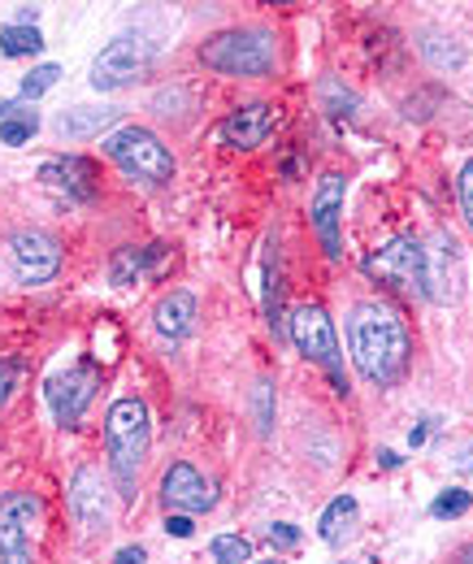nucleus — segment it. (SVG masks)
I'll list each match as a JSON object with an SVG mask.
<instances>
[{"mask_svg": "<svg viewBox=\"0 0 473 564\" xmlns=\"http://www.w3.org/2000/svg\"><path fill=\"white\" fill-rule=\"evenodd\" d=\"M57 78H62V66H40V70H31L22 78V91H18V96H22V100H40Z\"/></svg>", "mask_w": 473, "mask_h": 564, "instance_id": "a878e982", "label": "nucleus"}, {"mask_svg": "<svg viewBox=\"0 0 473 564\" xmlns=\"http://www.w3.org/2000/svg\"><path fill=\"white\" fill-rule=\"evenodd\" d=\"M161 503H165V512H187V517L192 512H208L213 508V482L204 478L196 465L179 460L161 478Z\"/></svg>", "mask_w": 473, "mask_h": 564, "instance_id": "4468645a", "label": "nucleus"}, {"mask_svg": "<svg viewBox=\"0 0 473 564\" xmlns=\"http://www.w3.org/2000/svg\"><path fill=\"white\" fill-rule=\"evenodd\" d=\"M165 530H170L174 539H192V530H196V525H192V517H187V512H170V517H165Z\"/></svg>", "mask_w": 473, "mask_h": 564, "instance_id": "7c9ffc66", "label": "nucleus"}, {"mask_svg": "<svg viewBox=\"0 0 473 564\" xmlns=\"http://www.w3.org/2000/svg\"><path fill=\"white\" fill-rule=\"evenodd\" d=\"M465 286V248L452 230H434L421 243V291L434 304H456Z\"/></svg>", "mask_w": 473, "mask_h": 564, "instance_id": "39448f33", "label": "nucleus"}, {"mask_svg": "<svg viewBox=\"0 0 473 564\" xmlns=\"http://www.w3.org/2000/svg\"><path fill=\"white\" fill-rule=\"evenodd\" d=\"M291 339L304 360L322 365L331 378H335V391H347V378H343V352H338V335H335V322L322 304H300L291 313Z\"/></svg>", "mask_w": 473, "mask_h": 564, "instance_id": "423d86ee", "label": "nucleus"}, {"mask_svg": "<svg viewBox=\"0 0 473 564\" xmlns=\"http://www.w3.org/2000/svg\"><path fill=\"white\" fill-rule=\"evenodd\" d=\"M252 409H257V430L270 434L273 430V387L270 382H257V391H252Z\"/></svg>", "mask_w": 473, "mask_h": 564, "instance_id": "bb28decb", "label": "nucleus"}, {"mask_svg": "<svg viewBox=\"0 0 473 564\" xmlns=\"http://www.w3.org/2000/svg\"><path fill=\"white\" fill-rule=\"evenodd\" d=\"M165 257H170V252H165L161 243H152V248H122V252H114L109 279H114V286H136L139 279L157 274Z\"/></svg>", "mask_w": 473, "mask_h": 564, "instance_id": "a211bd4d", "label": "nucleus"}, {"mask_svg": "<svg viewBox=\"0 0 473 564\" xmlns=\"http://www.w3.org/2000/svg\"><path fill=\"white\" fill-rule=\"evenodd\" d=\"M105 447H109V469H114L118 495L131 503L139 491V469H143L148 447H152V417H148V404L139 395L114 400V409L105 417Z\"/></svg>", "mask_w": 473, "mask_h": 564, "instance_id": "f03ea898", "label": "nucleus"}, {"mask_svg": "<svg viewBox=\"0 0 473 564\" xmlns=\"http://www.w3.org/2000/svg\"><path fill=\"white\" fill-rule=\"evenodd\" d=\"M273 127H278V113H273L270 105H244V109H235L226 122H222V143L226 148H239V152H248V148H261V143L273 135Z\"/></svg>", "mask_w": 473, "mask_h": 564, "instance_id": "2eb2a0df", "label": "nucleus"}, {"mask_svg": "<svg viewBox=\"0 0 473 564\" xmlns=\"http://www.w3.org/2000/svg\"><path fill=\"white\" fill-rule=\"evenodd\" d=\"M100 148H105L109 161L122 165L127 178H139V183H148V187H165V183L174 178V156H170V148L157 140L152 131H143V127H122L118 135H109Z\"/></svg>", "mask_w": 473, "mask_h": 564, "instance_id": "20e7f679", "label": "nucleus"}, {"mask_svg": "<svg viewBox=\"0 0 473 564\" xmlns=\"http://www.w3.org/2000/svg\"><path fill=\"white\" fill-rule=\"evenodd\" d=\"M347 348H352L356 369L374 387H396L412 356L405 313L387 300H356L347 308Z\"/></svg>", "mask_w": 473, "mask_h": 564, "instance_id": "f257e3e1", "label": "nucleus"}, {"mask_svg": "<svg viewBox=\"0 0 473 564\" xmlns=\"http://www.w3.org/2000/svg\"><path fill=\"white\" fill-rule=\"evenodd\" d=\"M96 391H100V369H96L92 360H78V365H69V369L53 373V378L44 382L49 409H53L57 425H66V430L83 422V413L92 409Z\"/></svg>", "mask_w": 473, "mask_h": 564, "instance_id": "1a4fd4ad", "label": "nucleus"}, {"mask_svg": "<svg viewBox=\"0 0 473 564\" xmlns=\"http://www.w3.org/2000/svg\"><path fill=\"white\" fill-rule=\"evenodd\" d=\"M40 48H44V35H40L35 26H18V22H13V26L0 31V53H4V57H35Z\"/></svg>", "mask_w": 473, "mask_h": 564, "instance_id": "412c9836", "label": "nucleus"}, {"mask_svg": "<svg viewBox=\"0 0 473 564\" xmlns=\"http://www.w3.org/2000/svg\"><path fill=\"white\" fill-rule=\"evenodd\" d=\"M278 248H270V261H266V317H270V330L282 339L287 326H282V286H278Z\"/></svg>", "mask_w": 473, "mask_h": 564, "instance_id": "4be33fe9", "label": "nucleus"}, {"mask_svg": "<svg viewBox=\"0 0 473 564\" xmlns=\"http://www.w3.org/2000/svg\"><path fill=\"white\" fill-rule=\"evenodd\" d=\"M352 564H374V561H352Z\"/></svg>", "mask_w": 473, "mask_h": 564, "instance_id": "c9c22d12", "label": "nucleus"}, {"mask_svg": "<svg viewBox=\"0 0 473 564\" xmlns=\"http://www.w3.org/2000/svg\"><path fill=\"white\" fill-rule=\"evenodd\" d=\"M261 564H278V561H261Z\"/></svg>", "mask_w": 473, "mask_h": 564, "instance_id": "e433bc0d", "label": "nucleus"}, {"mask_svg": "<svg viewBox=\"0 0 473 564\" xmlns=\"http://www.w3.org/2000/svg\"><path fill=\"white\" fill-rule=\"evenodd\" d=\"M118 118H122V109H114V105H78V109H69V113L57 118V131L66 140H92L105 127H114Z\"/></svg>", "mask_w": 473, "mask_h": 564, "instance_id": "6ab92c4d", "label": "nucleus"}, {"mask_svg": "<svg viewBox=\"0 0 473 564\" xmlns=\"http://www.w3.org/2000/svg\"><path fill=\"white\" fill-rule=\"evenodd\" d=\"M356 517H361V508H356V499L352 495H338L335 503L322 512V521H318V530H322V543H331L338 547L347 534H352V525H356Z\"/></svg>", "mask_w": 473, "mask_h": 564, "instance_id": "aec40b11", "label": "nucleus"}, {"mask_svg": "<svg viewBox=\"0 0 473 564\" xmlns=\"http://www.w3.org/2000/svg\"><path fill=\"white\" fill-rule=\"evenodd\" d=\"M40 183L53 196H66V200H92L96 196V174H92V165L83 156H53V161H44Z\"/></svg>", "mask_w": 473, "mask_h": 564, "instance_id": "dca6fc26", "label": "nucleus"}, {"mask_svg": "<svg viewBox=\"0 0 473 564\" xmlns=\"http://www.w3.org/2000/svg\"><path fill=\"white\" fill-rule=\"evenodd\" d=\"M9 248H13V265H18V282L22 286H40V282L57 279L62 243L49 230H18Z\"/></svg>", "mask_w": 473, "mask_h": 564, "instance_id": "f8f14e48", "label": "nucleus"}, {"mask_svg": "<svg viewBox=\"0 0 473 564\" xmlns=\"http://www.w3.org/2000/svg\"><path fill=\"white\" fill-rule=\"evenodd\" d=\"M69 517L78 525L83 539H96L109 530L114 521V499H109V482L100 478L96 465H78L69 478Z\"/></svg>", "mask_w": 473, "mask_h": 564, "instance_id": "9d476101", "label": "nucleus"}, {"mask_svg": "<svg viewBox=\"0 0 473 564\" xmlns=\"http://www.w3.org/2000/svg\"><path fill=\"white\" fill-rule=\"evenodd\" d=\"M270 543L282 547V552H291V547H300V530L291 521H278V525H270Z\"/></svg>", "mask_w": 473, "mask_h": 564, "instance_id": "c85d7f7f", "label": "nucleus"}, {"mask_svg": "<svg viewBox=\"0 0 473 564\" xmlns=\"http://www.w3.org/2000/svg\"><path fill=\"white\" fill-rule=\"evenodd\" d=\"M461 564H473V547H465V552H461Z\"/></svg>", "mask_w": 473, "mask_h": 564, "instance_id": "f704fd0d", "label": "nucleus"}, {"mask_svg": "<svg viewBox=\"0 0 473 564\" xmlns=\"http://www.w3.org/2000/svg\"><path fill=\"white\" fill-rule=\"evenodd\" d=\"M309 217H313V230L326 248V257L338 261L343 257V174H326L309 200Z\"/></svg>", "mask_w": 473, "mask_h": 564, "instance_id": "ddd939ff", "label": "nucleus"}, {"mask_svg": "<svg viewBox=\"0 0 473 564\" xmlns=\"http://www.w3.org/2000/svg\"><path fill=\"white\" fill-rule=\"evenodd\" d=\"M456 469H461V474H473V443L456 456Z\"/></svg>", "mask_w": 473, "mask_h": 564, "instance_id": "473e14b6", "label": "nucleus"}, {"mask_svg": "<svg viewBox=\"0 0 473 564\" xmlns=\"http://www.w3.org/2000/svg\"><path fill=\"white\" fill-rule=\"evenodd\" d=\"M365 279H374L378 286H391V291H405V295H421V243L412 235H400L391 243H383L378 252H369L361 261Z\"/></svg>", "mask_w": 473, "mask_h": 564, "instance_id": "6e6552de", "label": "nucleus"}, {"mask_svg": "<svg viewBox=\"0 0 473 564\" xmlns=\"http://www.w3.org/2000/svg\"><path fill=\"white\" fill-rule=\"evenodd\" d=\"M148 561V552L143 547H122L118 556H114V564H143Z\"/></svg>", "mask_w": 473, "mask_h": 564, "instance_id": "2f4dec72", "label": "nucleus"}, {"mask_svg": "<svg viewBox=\"0 0 473 564\" xmlns=\"http://www.w3.org/2000/svg\"><path fill=\"white\" fill-rule=\"evenodd\" d=\"M40 512H44L40 495L31 491L0 495V564H31Z\"/></svg>", "mask_w": 473, "mask_h": 564, "instance_id": "0eeeda50", "label": "nucleus"}, {"mask_svg": "<svg viewBox=\"0 0 473 564\" xmlns=\"http://www.w3.org/2000/svg\"><path fill=\"white\" fill-rule=\"evenodd\" d=\"M456 196H461L465 221L473 226V161H465V170H461V178H456Z\"/></svg>", "mask_w": 473, "mask_h": 564, "instance_id": "cd10ccee", "label": "nucleus"}, {"mask_svg": "<svg viewBox=\"0 0 473 564\" xmlns=\"http://www.w3.org/2000/svg\"><path fill=\"white\" fill-rule=\"evenodd\" d=\"M470 508H473V495L461 491V487L443 491L439 499H434V503H430V512H434V517H448V521H452V517H465Z\"/></svg>", "mask_w": 473, "mask_h": 564, "instance_id": "393cba45", "label": "nucleus"}, {"mask_svg": "<svg viewBox=\"0 0 473 564\" xmlns=\"http://www.w3.org/2000/svg\"><path fill=\"white\" fill-rule=\"evenodd\" d=\"M201 62L217 74H239V78H261L278 66V44L261 26H235L222 35H208L201 44Z\"/></svg>", "mask_w": 473, "mask_h": 564, "instance_id": "7ed1b4c3", "label": "nucleus"}, {"mask_svg": "<svg viewBox=\"0 0 473 564\" xmlns=\"http://www.w3.org/2000/svg\"><path fill=\"white\" fill-rule=\"evenodd\" d=\"M152 326L161 335V344H183L196 326V295L192 291H170L157 300V313H152Z\"/></svg>", "mask_w": 473, "mask_h": 564, "instance_id": "f3484780", "label": "nucleus"}, {"mask_svg": "<svg viewBox=\"0 0 473 564\" xmlns=\"http://www.w3.org/2000/svg\"><path fill=\"white\" fill-rule=\"evenodd\" d=\"M13 387H18V365H13V360H4V365H0V409L9 404Z\"/></svg>", "mask_w": 473, "mask_h": 564, "instance_id": "c756f323", "label": "nucleus"}, {"mask_svg": "<svg viewBox=\"0 0 473 564\" xmlns=\"http://www.w3.org/2000/svg\"><path fill=\"white\" fill-rule=\"evenodd\" d=\"M378 460H383V469H396V465H400V456H396V452H378Z\"/></svg>", "mask_w": 473, "mask_h": 564, "instance_id": "72a5a7b5", "label": "nucleus"}, {"mask_svg": "<svg viewBox=\"0 0 473 564\" xmlns=\"http://www.w3.org/2000/svg\"><path fill=\"white\" fill-rule=\"evenodd\" d=\"M213 561L217 564H248L252 561V543L244 534H217L213 539Z\"/></svg>", "mask_w": 473, "mask_h": 564, "instance_id": "5701e85b", "label": "nucleus"}, {"mask_svg": "<svg viewBox=\"0 0 473 564\" xmlns=\"http://www.w3.org/2000/svg\"><path fill=\"white\" fill-rule=\"evenodd\" d=\"M152 66V44L143 35H118L114 44H105V53L92 62V87L96 91H118L127 83H136L139 74Z\"/></svg>", "mask_w": 473, "mask_h": 564, "instance_id": "9b49d317", "label": "nucleus"}, {"mask_svg": "<svg viewBox=\"0 0 473 564\" xmlns=\"http://www.w3.org/2000/svg\"><path fill=\"white\" fill-rule=\"evenodd\" d=\"M40 131V118H35V109H26V113H18V118H4L0 122V140L9 143V148H18V143H26L31 135Z\"/></svg>", "mask_w": 473, "mask_h": 564, "instance_id": "b1692460", "label": "nucleus"}]
</instances>
